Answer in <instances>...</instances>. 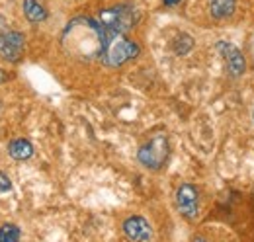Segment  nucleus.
Segmentation results:
<instances>
[{
    "label": "nucleus",
    "mask_w": 254,
    "mask_h": 242,
    "mask_svg": "<svg viewBox=\"0 0 254 242\" xmlns=\"http://www.w3.org/2000/svg\"><path fill=\"white\" fill-rule=\"evenodd\" d=\"M104 37H106V30L98 20L76 18L64 30L63 41L64 45H68L70 53H74L78 57L92 59V57H100Z\"/></svg>",
    "instance_id": "nucleus-1"
},
{
    "label": "nucleus",
    "mask_w": 254,
    "mask_h": 242,
    "mask_svg": "<svg viewBox=\"0 0 254 242\" xmlns=\"http://www.w3.org/2000/svg\"><path fill=\"white\" fill-rule=\"evenodd\" d=\"M137 55H139V45L135 41L127 39L126 33L106 30L102 53L98 57L106 66H122L124 62H127L129 59H135Z\"/></svg>",
    "instance_id": "nucleus-2"
},
{
    "label": "nucleus",
    "mask_w": 254,
    "mask_h": 242,
    "mask_svg": "<svg viewBox=\"0 0 254 242\" xmlns=\"http://www.w3.org/2000/svg\"><path fill=\"white\" fill-rule=\"evenodd\" d=\"M96 20L106 30L118 31V33H127L137 24V12L131 6H127V4H120V6H112V8L100 10Z\"/></svg>",
    "instance_id": "nucleus-3"
},
{
    "label": "nucleus",
    "mask_w": 254,
    "mask_h": 242,
    "mask_svg": "<svg viewBox=\"0 0 254 242\" xmlns=\"http://www.w3.org/2000/svg\"><path fill=\"white\" fill-rule=\"evenodd\" d=\"M168 154H170L168 139L164 135H157L147 145H143L139 149L137 158H139V162L145 168H149V170H160L164 166V162L168 160Z\"/></svg>",
    "instance_id": "nucleus-4"
},
{
    "label": "nucleus",
    "mask_w": 254,
    "mask_h": 242,
    "mask_svg": "<svg viewBox=\"0 0 254 242\" xmlns=\"http://www.w3.org/2000/svg\"><path fill=\"white\" fill-rule=\"evenodd\" d=\"M26 37L24 33L16 30H10L4 20H0V57L10 62H18L24 55Z\"/></svg>",
    "instance_id": "nucleus-5"
},
{
    "label": "nucleus",
    "mask_w": 254,
    "mask_h": 242,
    "mask_svg": "<svg viewBox=\"0 0 254 242\" xmlns=\"http://www.w3.org/2000/svg\"><path fill=\"white\" fill-rule=\"evenodd\" d=\"M176 205L178 211L182 213L186 219L193 221L199 213V193L191 183H182L176 191Z\"/></svg>",
    "instance_id": "nucleus-6"
},
{
    "label": "nucleus",
    "mask_w": 254,
    "mask_h": 242,
    "mask_svg": "<svg viewBox=\"0 0 254 242\" xmlns=\"http://www.w3.org/2000/svg\"><path fill=\"white\" fill-rule=\"evenodd\" d=\"M217 51L223 55V59L229 66V72L233 76H241L245 70H247V60L243 57V53L239 51L237 45L229 43V41H219L217 43Z\"/></svg>",
    "instance_id": "nucleus-7"
},
{
    "label": "nucleus",
    "mask_w": 254,
    "mask_h": 242,
    "mask_svg": "<svg viewBox=\"0 0 254 242\" xmlns=\"http://www.w3.org/2000/svg\"><path fill=\"white\" fill-rule=\"evenodd\" d=\"M124 233H126V237L129 241H151V237H153L151 225L143 217H139V215L126 219Z\"/></svg>",
    "instance_id": "nucleus-8"
},
{
    "label": "nucleus",
    "mask_w": 254,
    "mask_h": 242,
    "mask_svg": "<svg viewBox=\"0 0 254 242\" xmlns=\"http://www.w3.org/2000/svg\"><path fill=\"white\" fill-rule=\"evenodd\" d=\"M8 154L14 160H28L33 156V145L26 139H14L8 145Z\"/></svg>",
    "instance_id": "nucleus-9"
},
{
    "label": "nucleus",
    "mask_w": 254,
    "mask_h": 242,
    "mask_svg": "<svg viewBox=\"0 0 254 242\" xmlns=\"http://www.w3.org/2000/svg\"><path fill=\"white\" fill-rule=\"evenodd\" d=\"M24 14L32 24L47 20V10L39 0H24Z\"/></svg>",
    "instance_id": "nucleus-10"
},
{
    "label": "nucleus",
    "mask_w": 254,
    "mask_h": 242,
    "mask_svg": "<svg viewBox=\"0 0 254 242\" xmlns=\"http://www.w3.org/2000/svg\"><path fill=\"white\" fill-rule=\"evenodd\" d=\"M237 8V0H209V12L215 20L229 18Z\"/></svg>",
    "instance_id": "nucleus-11"
},
{
    "label": "nucleus",
    "mask_w": 254,
    "mask_h": 242,
    "mask_svg": "<svg viewBox=\"0 0 254 242\" xmlns=\"http://www.w3.org/2000/svg\"><path fill=\"white\" fill-rule=\"evenodd\" d=\"M191 47H193V39H191L188 33H180V35L174 39V53L180 55V57L188 55L191 51Z\"/></svg>",
    "instance_id": "nucleus-12"
},
{
    "label": "nucleus",
    "mask_w": 254,
    "mask_h": 242,
    "mask_svg": "<svg viewBox=\"0 0 254 242\" xmlns=\"http://www.w3.org/2000/svg\"><path fill=\"white\" fill-rule=\"evenodd\" d=\"M20 239H22V233L16 225L6 223L0 227V242H18Z\"/></svg>",
    "instance_id": "nucleus-13"
},
{
    "label": "nucleus",
    "mask_w": 254,
    "mask_h": 242,
    "mask_svg": "<svg viewBox=\"0 0 254 242\" xmlns=\"http://www.w3.org/2000/svg\"><path fill=\"white\" fill-rule=\"evenodd\" d=\"M10 189H12V182H10V178L4 172H0V193H6Z\"/></svg>",
    "instance_id": "nucleus-14"
},
{
    "label": "nucleus",
    "mask_w": 254,
    "mask_h": 242,
    "mask_svg": "<svg viewBox=\"0 0 254 242\" xmlns=\"http://www.w3.org/2000/svg\"><path fill=\"white\" fill-rule=\"evenodd\" d=\"M164 4L166 6H176V4H180V0H164Z\"/></svg>",
    "instance_id": "nucleus-15"
}]
</instances>
